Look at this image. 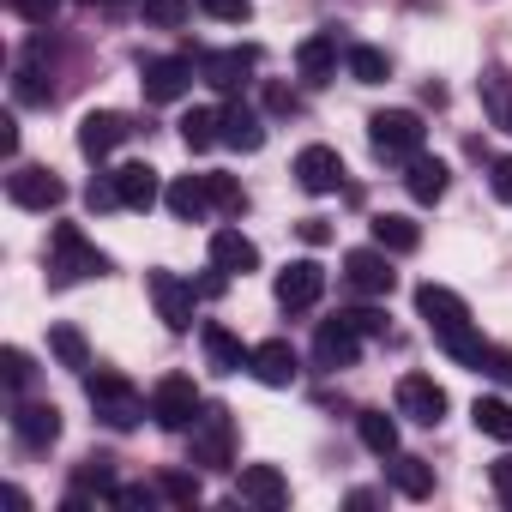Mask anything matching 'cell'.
Segmentation results:
<instances>
[{"label": "cell", "mask_w": 512, "mask_h": 512, "mask_svg": "<svg viewBox=\"0 0 512 512\" xmlns=\"http://www.w3.org/2000/svg\"><path fill=\"white\" fill-rule=\"evenodd\" d=\"M235 500L260 506V512H278V506H290V476H284L278 464H241V476H235Z\"/></svg>", "instance_id": "cell-14"}, {"label": "cell", "mask_w": 512, "mask_h": 512, "mask_svg": "<svg viewBox=\"0 0 512 512\" xmlns=\"http://www.w3.org/2000/svg\"><path fill=\"white\" fill-rule=\"evenodd\" d=\"M115 193H121L127 211H151V205L163 199V181H157L151 163H121V169H115Z\"/></svg>", "instance_id": "cell-24"}, {"label": "cell", "mask_w": 512, "mask_h": 512, "mask_svg": "<svg viewBox=\"0 0 512 512\" xmlns=\"http://www.w3.org/2000/svg\"><path fill=\"white\" fill-rule=\"evenodd\" d=\"M49 356L61 362V368H73V374H91V344H85V332L79 326H49Z\"/></svg>", "instance_id": "cell-28"}, {"label": "cell", "mask_w": 512, "mask_h": 512, "mask_svg": "<svg viewBox=\"0 0 512 512\" xmlns=\"http://www.w3.org/2000/svg\"><path fill=\"white\" fill-rule=\"evenodd\" d=\"M302 241H308V247L332 241V223H326V217H308V223H302Z\"/></svg>", "instance_id": "cell-49"}, {"label": "cell", "mask_w": 512, "mask_h": 512, "mask_svg": "<svg viewBox=\"0 0 512 512\" xmlns=\"http://www.w3.org/2000/svg\"><path fill=\"white\" fill-rule=\"evenodd\" d=\"M488 476H494V494L512 506V452H506V458H494V470H488Z\"/></svg>", "instance_id": "cell-48"}, {"label": "cell", "mask_w": 512, "mask_h": 512, "mask_svg": "<svg viewBox=\"0 0 512 512\" xmlns=\"http://www.w3.org/2000/svg\"><path fill=\"white\" fill-rule=\"evenodd\" d=\"M344 67H350L356 85H386V79H392L386 49H374V43H350V49H344Z\"/></svg>", "instance_id": "cell-29"}, {"label": "cell", "mask_w": 512, "mask_h": 512, "mask_svg": "<svg viewBox=\"0 0 512 512\" xmlns=\"http://www.w3.org/2000/svg\"><path fill=\"white\" fill-rule=\"evenodd\" d=\"M199 410H205V398H199V386H193L187 374H163V380L151 386V422H157V428L187 434Z\"/></svg>", "instance_id": "cell-6"}, {"label": "cell", "mask_w": 512, "mask_h": 512, "mask_svg": "<svg viewBox=\"0 0 512 512\" xmlns=\"http://www.w3.org/2000/svg\"><path fill=\"white\" fill-rule=\"evenodd\" d=\"M163 205L181 217V223H199V217H211L217 205H211V181L205 175H175L169 187H163Z\"/></svg>", "instance_id": "cell-22"}, {"label": "cell", "mask_w": 512, "mask_h": 512, "mask_svg": "<svg viewBox=\"0 0 512 512\" xmlns=\"http://www.w3.org/2000/svg\"><path fill=\"white\" fill-rule=\"evenodd\" d=\"M187 13H193V0H145V19H151V25H163V31L187 25Z\"/></svg>", "instance_id": "cell-38"}, {"label": "cell", "mask_w": 512, "mask_h": 512, "mask_svg": "<svg viewBox=\"0 0 512 512\" xmlns=\"http://www.w3.org/2000/svg\"><path fill=\"white\" fill-rule=\"evenodd\" d=\"M13 440H19L25 452H49V446L61 440V410H55V404H31V398H25V404L13 410Z\"/></svg>", "instance_id": "cell-17"}, {"label": "cell", "mask_w": 512, "mask_h": 512, "mask_svg": "<svg viewBox=\"0 0 512 512\" xmlns=\"http://www.w3.org/2000/svg\"><path fill=\"white\" fill-rule=\"evenodd\" d=\"M404 187H410V199H416V205H434V199H446V187H452V169H446L440 157L416 151V157L404 163Z\"/></svg>", "instance_id": "cell-21"}, {"label": "cell", "mask_w": 512, "mask_h": 512, "mask_svg": "<svg viewBox=\"0 0 512 512\" xmlns=\"http://www.w3.org/2000/svg\"><path fill=\"white\" fill-rule=\"evenodd\" d=\"M260 386H272V392H284V386H296V374H302V356L284 344V338H266V344H253V368H247Z\"/></svg>", "instance_id": "cell-16"}, {"label": "cell", "mask_w": 512, "mask_h": 512, "mask_svg": "<svg viewBox=\"0 0 512 512\" xmlns=\"http://www.w3.org/2000/svg\"><path fill=\"white\" fill-rule=\"evenodd\" d=\"M157 494H163L169 506H199V500H205V488H199L193 470H163V476H157Z\"/></svg>", "instance_id": "cell-35"}, {"label": "cell", "mask_w": 512, "mask_h": 512, "mask_svg": "<svg viewBox=\"0 0 512 512\" xmlns=\"http://www.w3.org/2000/svg\"><path fill=\"white\" fill-rule=\"evenodd\" d=\"M368 145H374L380 163H410V157L428 145V127H422L416 109H380V115L368 121Z\"/></svg>", "instance_id": "cell-5"}, {"label": "cell", "mask_w": 512, "mask_h": 512, "mask_svg": "<svg viewBox=\"0 0 512 512\" xmlns=\"http://www.w3.org/2000/svg\"><path fill=\"white\" fill-rule=\"evenodd\" d=\"M85 398H91L97 422H103V428H115V434H127V428H139V422L151 416V398H145L127 374H115V368L85 374Z\"/></svg>", "instance_id": "cell-3"}, {"label": "cell", "mask_w": 512, "mask_h": 512, "mask_svg": "<svg viewBox=\"0 0 512 512\" xmlns=\"http://www.w3.org/2000/svg\"><path fill=\"white\" fill-rule=\"evenodd\" d=\"M374 241H380L386 253H416V247H422V229H416L404 211H380V217H374Z\"/></svg>", "instance_id": "cell-31"}, {"label": "cell", "mask_w": 512, "mask_h": 512, "mask_svg": "<svg viewBox=\"0 0 512 512\" xmlns=\"http://www.w3.org/2000/svg\"><path fill=\"white\" fill-rule=\"evenodd\" d=\"M223 145L229 151H260L266 145V115L247 103H223Z\"/></svg>", "instance_id": "cell-25"}, {"label": "cell", "mask_w": 512, "mask_h": 512, "mask_svg": "<svg viewBox=\"0 0 512 512\" xmlns=\"http://www.w3.org/2000/svg\"><path fill=\"white\" fill-rule=\"evenodd\" d=\"M181 145H187V151L223 145V109H187V115H181Z\"/></svg>", "instance_id": "cell-30"}, {"label": "cell", "mask_w": 512, "mask_h": 512, "mask_svg": "<svg viewBox=\"0 0 512 512\" xmlns=\"http://www.w3.org/2000/svg\"><path fill=\"white\" fill-rule=\"evenodd\" d=\"M7 199H13L19 211H55V205L67 199V181H61L55 169H43V163H13Z\"/></svg>", "instance_id": "cell-7"}, {"label": "cell", "mask_w": 512, "mask_h": 512, "mask_svg": "<svg viewBox=\"0 0 512 512\" xmlns=\"http://www.w3.org/2000/svg\"><path fill=\"white\" fill-rule=\"evenodd\" d=\"M211 272H223V278L260 272V247H253L241 229H217V235H211Z\"/></svg>", "instance_id": "cell-18"}, {"label": "cell", "mask_w": 512, "mask_h": 512, "mask_svg": "<svg viewBox=\"0 0 512 512\" xmlns=\"http://www.w3.org/2000/svg\"><path fill=\"white\" fill-rule=\"evenodd\" d=\"M398 416H410L422 428H440L446 422V386L434 374H404L398 380Z\"/></svg>", "instance_id": "cell-13"}, {"label": "cell", "mask_w": 512, "mask_h": 512, "mask_svg": "<svg viewBox=\"0 0 512 512\" xmlns=\"http://www.w3.org/2000/svg\"><path fill=\"white\" fill-rule=\"evenodd\" d=\"M133 139V121L127 115H115V109H91L85 121H79V151L91 157V163H103L115 145H127Z\"/></svg>", "instance_id": "cell-15"}, {"label": "cell", "mask_w": 512, "mask_h": 512, "mask_svg": "<svg viewBox=\"0 0 512 512\" xmlns=\"http://www.w3.org/2000/svg\"><path fill=\"white\" fill-rule=\"evenodd\" d=\"M187 464L193 470H235V422L223 404H205L187 428Z\"/></svg>", "instance_id": "cell-4"}, {"label": "cell", "mask_w": 512, "mask_h": 512, "mask_svg": "<svg viewBox=\"0 0 512 512\" xmlns=\"http://www.w3.org/2000/svg\"><path fill=\"white\" fill-rule=\"evenodd\" d=\"M199 7H205L211 19H223V25H241V19L253 13V0H199Z\"/></svg>", "instance_id": "cell-42"}, {"label": "cell", "mask_w": 512, "mask_h": 512, "mask_svg": "<svg viewBox=\"0 0 512 512\" xmlns=\"http://www.w3.org/2000/svg\"><path fill=\"white\" fill-rule=\"evenodd\" d=\"M470 422H476V434L512 446V404H506V398H476V404H470Z\"/></svg>", "instance_id": "cell-33"}, {"label": "cell", "mask_w": 512, "mask_h": 512, "mask_svg": "<svg viewBox=\"0 0 512 512\" xmlns=\"http://www.w3.org/2000/svg\"><path fill=\"white\" fill-rule=\"evenodd\" d=\"M272 296H278V308H284V314H302V308H314V302L326 296V266H320V260H290V266L278 272Z\"/></svg>", "instance_id": "cell-11"}, {"label": "cell", "mask_w": 512, "mask_h": 512, "mask_svg": "<svg viewBox=\"0 0 512 512\" xmlns=\"http://www.w3.org/2000/svg\"><path fill=\"white\" fill-rule=\"evenodd\" d=\"M199 344H205V362L217 368V374H241V368H253V350L229 332V326H199Z\"/></svg>", "instance_id": "cell-23"}, {"label": "cell", "mask_w": 512, "mask_h": 512, "mask_svg": "<svg viewBox=\"0 0 512 512\" xmlns=\"http://www.w3.org/2000/svg\"><path fill=\"white\" fill-rule=\"evenodd\" d=\"M482 374H494L500 386H512V350H494V344H488V362H482Z\"/></svg>", "instance_id": "cell-47"}, {"label": "cell", "mask_w": 512, "mask_h": 512, "mask_svg": "<svg viewBox=\"0 0 512 512\" xmlns=\"http://www.w3.org/2000/svg\"><path fill=\"white\" fill-rule=\"evenodd\" d=\"M356 434H362V446H368L374 458H392V452H398V422H392L386 410H362V416H356Z\"/></svg>", "instance_id": "cell-32"}, {"label": "cell", "mask_w": 512, "mask_h": 512, "mask_svg": "<svg viewBox=\"0 0 512 512\" xmlns=\"http://www.w3.org/2000/svg\"><path fill=\"white\" fill-rule=\"evenodd\" d=\"M13 103H37V109H49L55 103V85H43V67H37V55L13 73Z\"/></svg>", "instance_id": "cell-34"}, {"label": "cell", "mask_w": 512, "mask_h": 512, "mask_svg": "<svg viewBox=\"0 0 512 512\" xmlns=\"http://www.w3.org/2000/svg\"><path fill=\"white\" fill-rule=\"evenodd\" d=\"M266 109H272V115H296V109H302V97H296L290 85H266Z\"/></svg>", "instance_id": "cell-46"}, {"label": "cell", "mask_w": 512, "mask_h": 512, "mask_svg": "<svg viewBox=\"0 0 512 512\" xmlns=\"http://www.w3.org/2000/svg\"><path fill=\"white\" fill-rule=\"evenodd\" d=\"M139 91H145V103H181L193 91V61L187 55H151V61H139Z\"/></svg>", "instance_id": "cell-8"}, {"label": "cell", "mask_w": 512, "mask_h": 512, "mask_svg": "<svg viewBox=\"0 0 512 512\" xmlns=\"http://www.w3.org/2000/svg\"><path fill=\"white\" fill-rule=\"evenodd\" d=\"M205 181H211V205H217V211H229V217H235V211H247V193H241V181H235V175H217V169H211Z\"/></svg>", "instance_id": "cell-36"}, {"label": "cell", "mask_w": 512, "mask_h": 512, "mask_svg": "<svg viewBox=\"0 0 512 512\" xmlns=\"http://www.w3.org/2000/svg\"><path fill=\"white\" fill-rule=\"evenodd\" d=\"M296 73H302L308 85H326V79L338 73V37H332V31H314V37L296 49Z\"/></svg>", "instance_id": "cell-26"}, {"label": "cell", "mask_w": 512, "mask_h": 512, "mask_svg": "<svg viewBox=\"0 0 512 512\" xmlns=\"http://www.w3.org/2000/svg\"><path fill=\"white\" fill-rule=\"evenodd\" d=\"M43 266H49V284L67 290V284H85V278H109V253L97 241H85L79 223H55L49 247H43Z\"/></svg>", "instance_id": "cell-2"}, {"label": "cell", "mask_w": 512, "mask_h": 512, "mask_svg": "<svg viewBox=\"0 0 512 512\" xmlns=\"http://www.w3.org/2000/svg\"><path fill=\"white\" fill-rule=\"evenodd\" d=\"M31 374H37V368H31V356H25V350H13V344L0 350V380H7L13 392H25V386H31Z\"/></svg>", "instance_id": "cell-37"}, {"label": "cell", "mask_w": 512, "mask_h": 512, "mask_svg": "<svg viewBox=\"0 0 512 512\" xmlns=\"http://www.w3.org/2000/svg\"><path fill=\"white\" fill-rule=\"evenodd\" d=\"M7 7H13L19 19H31V25H43V31H49V19H55V0H7Z\"/></svg>", "instance_id": "cell-43"}, {"label": "cell", "mask_w": 512, "mask_h": 512, "mask_svg": "<svg viewBox=\"0 0 512 512\" xmlns=\"http://www.w3.org/2000/svg\"><path fill=\"white\" fill-rule=\"evenodd\" d=\"M338 320H344L350 332H362V338H380V332H386V314H380V308H338Z\"/></svg>", "instance_id": "cell-40"}, {"label": "cell", "mask_w": 512, "mask_h": 512, "mask_svg": "<svg viewBox=\"0 0 512 512\" xmlns=\"http://www.w3.org/2000/svg\"><path fill=\"white\" fill-rule=\"evenodd\" d=\"M296 181H302L308 193H320V199H326V193H338V187H344V157H338L332 145H308V151L296 157Z\"/></svg>", "instance_id": "cell-19"}, {"label": "cell", "mask_w": 512, "mask_h": 512, "mask_svg": "<svg viewBox=\"0 0 512 512\" xmlns=\"http://www.w3.org/2000/svg\"><path fill=\"white\" fill-rule=\"evenodd\" d=\"M416 314L428 320L434 344H440L452 362H464V368H482V362H488V344L476 338L470 308H464L458 290H446V284H422V290H416Z\"/></svg>", "instance_id": "cell-1"}, {"label": "cell", "mask_w": 512, "mask_h": 512, "mask_svg": "<svg viewBox=\"0 0 512 512\" xmlns=\"http://www.w3.org/2000/svg\"><path fill=\"white\" fill-rule=\"evenodd\" d=\"M0 151H7V157H19V121H13V115L0 121Z\"/></svg>", "instance_id": "cell-50"}, {"label": "cell", "mask_w": 512, "mask_h": 512, "mask_svg": "<svg viewBox=\"0 0 512 512\" xmlns=\"http://www.w3.org/2000/svg\"><path fill=\"white\" fill-rule=\"evenodd\" d=\"M157 500H163V494H157V482H151V488H145V482H127V488H115V494H109V506H121V512H139V506L151 512Z\"/></svg>", "instance_id": "cell-39"}, {"label": "cell", "mask_w": 512, "mask_h": 512, "mask_svg": "<svg viewBox=\"0 0 512 512\" xmlns=\"http://www.w3.org/2000/svg\"><path fill=\"white\" fill-rule=\"evenodd\" d=\"M356 356H362V332H350L344 320H326V326L314 332V362H320L326 374L356 368Z\"/></svg>", "instance_id": "cell-20"}, {"label": "cell", "mask_w": 512, "mask_h": 512, "mask_svg": "<svg viewBox=\"0 0 512 512\" xmlns=\"http://www.w3.org/2000/svg\"><path fill=\"white\" fill-rule=\"evenodd\" d=\"M488 187H494V199L512 205V157H494V163H488Z\"/></svg>", "instance_id": "cell-45"}, {"label": "cell", "mask_w": 512, "mask_h": 512, "mask_svg": "<svg viewBox=\"0 0 512 512\" xmlns=\"http://www.w3.org/2000/svg\"><path fill=\"white\" fill-rule=\"evenodd\" d=\"M482 91H488V115H494V127H506V133H512V91H506L500 79H488Z\"/></svg>", "instance_id": "cell-41"}, {"label": "cell", "mask_w": 512, "mask_h": 512, "mask_svg": "<svg viewBox=\"0 0 512 512\" xmlns=\"http://www.w3.org/2000/svg\"><path fill=\"white\" fill-rule=\"evenodd\" d=\"M253 73H260V49H211L205 61H199V79L211 85V91H247L253 85Z\"/></svg>", "instance_id": "cell-12"}, {"label": "cell", "mask_w": 512, "mask_h": 512, "mask_svg": "<svg viewBox=\"0 0 512 512\" xmlns=\"http://www.w3.org/2000/svg\"><path fill=\"white\" fill-rule=\"evenodd\" d=\"M145 290H151V302H157V320L169 326V332H193V308H199V296H193V284L187 278H175V272H145Z\"/></svg>", "instance_id": "cell-9"}, {"label": "cell", "mask_w": 512, "mask_h": 512, "mask_svg": "<svg viewBox=\"0 0 512 512\" xmlns=\"http://www.w3.org/2000/svg\"><path fill=\"white\" fill-rule=\"evenodd\" d=\"M85 205H91V211H109V205H121V193H115V175L91 181V187H85Z\"/></svg>", "instance_id": "cell-44"}, {"label": "cell", "mask_w": 512, "mask_h": 512, "mask_svg": "<svg viewBox=\"0 0 512 512\" xmlns=\"http://www.w3.org/2000/svg\"><path fill=\"white\" fill-rule=\"evenodd\" d=\"M344 284L356 290V296H392V284H398V272H392V253L374 241V247H356V253H344Z\"/></svg>", "instance_id": "cell-10"}, {"label": "cell", "mask_w": 512, "mask_h": 512, "mask_svg": "<svg viewBox=\"0 0 512 512\" xmlns=\"http://www.w3.org/2000/svg\"><path fill=\"white\" fill-rule=\"evenodd\" d=\"M392 488L404 500H428L434 494V464L416 458V452H392Z\"/></svg>", "instance_id": "cell-27"}]
</instances>
